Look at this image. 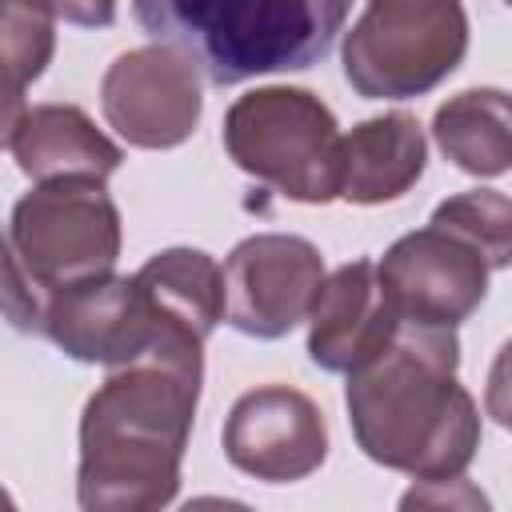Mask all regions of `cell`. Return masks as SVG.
I'll list each match as a JSON object with an SVG mask.
<instances>
[{"instance_id":"cell-1","label":"cell","mask_w":512,"mask_h":512,"mask_svg":"<svg viewBox=\"0 0 512 512\" xmlns=\"http://www.w3.org/2000/svg\"><path fill=\"white\" fill-rule=\"evenodd\" d=\"M204 360L144 356L112 368L80 412V512H164L180 492Z\"/></svg>"},{"instance_id":"cell-2","label":"cell","mask_w":512,"mask_h":512,"mask_svg":"<svg viewBox=\"0 0 512 512\" xmlns=\"http://www.w3.org/2000/svg\"><path fill=\"white\" fill-rule=\"evenodd\" d=\"M452 328L400 324L384 352L348 372V424L368 460L412 480L464 476L480 448V412L456 380Z\"/></svg>"},{"instance_id":"cell-3","label":"cell","mask_w":512,"mask_h":512,"mask_svg":"<svg viewBox=\"0 0 512 512\" xmlns=\"http://www.w3.org/2000/svg\"><path fill=\"white\" fill-rule=\"evenodd\" d=\"M132 16L156 44L180 48L220 88L300 72L324 60L352 16L328 0H148Z\"/></svg>"},{"instance_id":"cell-4","label":"cell","mask_w":512,"mask_h":512,"mask_svg":"<svg viewBox=\"0 0 512 512\" xmlns=\"http://www.w3.org/2000/svg\"><path fill=\"white\" fill-rule=\"evenodd\" d=\"M224 152L240 172L276 188L284 200H336L340 124L308 88L268 84L236 96L224 112Z\"/></svg>"},{"instance_id":"cell-5","label":"cell","mask_w":512,"mask_h":512,"mask_svg":"<svg viewBox=\"0 0 512 512\" xmlns=\"http://www.w3.org/2000/svg\"><path fill=\"white\" fill-rule=\"evenodd\" d=\"M4 244L20 280L56 296L116 272L120 208L104 180H48L12 204Z\"/></svg>"},{"instance_id":"cell-6","label":"cell","mask_w":512,"mask_h":512,"mask_svg":"<svg viewBox=\"0 0 512 512\" xmlns=\"http://www.w3.org/2000/svg\"><path fill=\"white\" fill-rule=\"evenodd\" d=\"M468 52V12L440 0L364 4L344 32V80L364 100H412L448 80Z\"/></svg>"},{"instance_id":"cell-7","label":"cell","mask_w":512,"mask_h":512,"mask_svg":"<svg viewBox=\"0 0 512 512\" xmlns=\"http://www.w3.org/2000/svg\"><path fill=\"white\" fill-rule=\"evenodd\" d=\"M40 332L80 364L128 368L144 356L204 360V344L164 328L136 276H100L40 304Z\"/></svg>"},{"instance_id":"cell-8","label":"cell","mask_w":512,"mask_h":512,"mask_svg":"<svg viewBox=\"0 0 512 512\" xmlns=\"http://www.w3.org/2000/svg\"><path fill=\"white\" fill-rule=\"evenodd\" d=\"M108 128L144 152L184 144L204 112L200 68L172 44H140L120 52L100 80Z\"/></svg>"},{"instance_id":"cell-9","label":"cell","mask_w":512,"mask_h":512,"mask_svg":"<svg viewBox=\"0 0 512 512\" xmlns=\"http://www.w3.org/2000/svg\"><path fill=\"white\" fill-rule=\"evenodd\" d=\"M324 256L292 232H256L240 240L224 268V320L252 340H280L308 320L324 284Z\"/></svg>"},{"instance_id":"cell-10","label":"cell","mask_w":512,"mask_h":512,"mask_svg":"<svg viewBox=\"0 0 512 512\" xmlns=\"http://www.w3.org/2000/svg\"><path fill=\"white\" fill-rule=\"evenodd\" d=\"M492 268L484 256L440 224H424L388 244L376 280L400 324L452 328L464 324L488 296Z\"/></svg>"},{"instance_id":"cell-11","label":"cell","mask_w":512,"mask_h":512,"mask_svg":"<svg viewBox=\"0 0 512 512\" xmlns=\"http://www.w3.org/2000/svg\"><path fill=\"white\" fill-rule=\"evenodd\" d=\"M224 456L264 484H296L328 456V424L320 404L292 384H260L244 392L220 432Z\"/></svg>"},{"instance_id":"cell-12","label":"cell","mask_w":512,"mask_h":512,"mask_svg":"<svg viewBox=\"0 0 512 512\" xmlns=\"http://www.w3.org/2000/svg\"><path fill=\"white\" fill-rule=\"evenodd\" d=\"M400 316L392 312L376 260H348L324 276L308 308V356L324 372H356L396 336Z\"/></svg>"},{"instance_id":"cell-13","label":"cell","mask_w":512,"mask_h":512,"mask_svg":"<svg viewBox=\"0 0 512 512\" xmlns=\"http://www.w3.org/2000/svg\"><path fill=\"white\" fill-rule=\"evenodd\" d=\"M428 168V140L412 112H384L360 120L340 136L336 152V200L388 204L416 188Z\"/></svg>"},{"instance_id":"cell-14","label":"cell","mask_w":512,"mask_h":512,"mask_svg":"<svg viewBox=\"0 0 512 512\" xmlns=\"http://www.w3.org/2000/svg\"><path fill=\"white\" fill-rule=\"evenodd\" d=\"M16 168L36 180H108L124 152L108 140L96 120L76 104H36L28 108L16 140H12Z\"/></svg>"},{"instance_id":"cell-15","label":"cell","mask_w":512,"mask_h":512,"mask_svg":"<svg viewBox=\"0 0 512 512\" xmlns=\"http://www.w3.org/2000/svg\"><path fill=\"white\" fill-rule=\"evenodd\" d=\"M132 276L164 328H176L204 344L224 320L220 264L200 248H164Z\"/></svg>"},{"instance_id":"cell-16","label":"cell","mask_w":512,"mask_h":512,"mask_svg":"<svg viewBox=\"0 0 512 512\" xmlns=\"http://www.w3.org/2000/svg\"><path fill=\"white\" fill-rule=\"evenodd\" d=\"M436 148L468 176L496 180L512 168V108L504 88H464L432 116Z\"/></svg>"},{"instance_id":"cell-17","label":"cell","mask_w":512,"mask_h":512,"mask_svg":"<svg viewBox=\"0 0 512 512\" xmlns=\"http://www.w3.org/2000/svg\"><path fill=\"white\" fill-rule=\"evenodd\" d=\"M428 224H440L460 240H468L492 272L508 268L512 260V200L496 188H472L440 200Z\"/></svg>"},{"instance_id":"cell-18","label":"cell","mask_w":512,"mask_h":512,"mask_svg":"<svg viewBox=\"0 0 512 512\" xmlns=\"http://www.w3.org/2000/svg\"><path fill=\"white\" fill-rule=\"evenodd\" d=\"M56 52V12L40 4H0V72L28 88Z\"/></svg>"},{"instance_id":"cell-19","label":"cell","mask_w":512,"mask_h":512,"mask_svg":"<svg viewBox=\"0 0 512 512\" xmlns=\"http://www.w3.org/2000/svg\"><path fill=\"white\" fill-rule=\"evenodd\" d=\"M396 512H492V500L476 480L444 476V480H412Z\"/></svg>"},{"instance_id":"cell-20","label":"cell","mask_w":512,"mask_h":512,"mask_svg":"<svg viewBox=\"0 0 512 512\" xmlns=\"http://www.w3.org/2000/svg\"><path fill=\"white\" fill-rule=\"evenodd\" d=\"M28 88H20L16 80H8L0 72V148H12L24 116H28V100H24Z\"/></svg>"},{"instance_id":"cell-21","label":"cell","mask_w":512,"mask_h":512,"mask_svg":"<svg viewBox=\"0 0 512 512\" xmlns=\"http://www.w3.org/2000/svg\"><path fill=\"white\" fill-rule=\"evenodd\" d=\"M176 512H256V508H248L244 500H232V496H192Z\"/></svg>"},{"instance_id":"cell-22","label":"cell","mask_w":512,"mask_h":512,"mask_svg":"<svg viewBox=\"0 0 512 512\" xmlns=\"http://www.w3.org/2000/svg\"><path fill=\"white\" fill-rule=\"evenodd\" d=\"M0 512H20V508H16V504H12V496H8V492H4V488H0Z\"/></svg>"}]
</instances>
